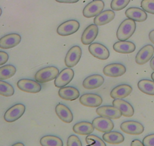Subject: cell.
I'll use <instances>...</instances> for the list:
<instances>
[{
  "label": "cell",
  "mask_w": 154,
  "mask_h": 146,
  "mask_svg": "<svg viewBox=\"0 0 154 146\" xmlns=\"http://www.w3.org/2000/svg\"><path fill=\"white\" fill-rule=\"evenodd\" d=\"M136 30V23L131 19H125L119 25L116 36L119 41H126L134 34Z\"/></svg>",
  "instance_id": "1"
},
{
  "label": "cell",
  "mask_w": 154,
  "mask_h": 146,
  "mask_svg": "<svg viewBox=\"0 0 154 146\" xmlns=\"http://www.w3.org/2000/svg\"><path fill=\"white\" fill-rule=\"evenodd\" d=\"M59 74V70L56 67L50 66L40 69L35 73V80L39 83H45L55 80Z\"/></svg>",
  "instance_id": "2"
},
{
  "label": "cell",
  "mask_w": 154,
  "mask_h": 146,
  "mask_svg": "<svg viewBox=\"0 0 154 146\" xmlns=\"http://www.w3.org/2000/svg\"><path fill=\"white\" fill-rule=\"evenodd\" d=\"M104 8V2L102 0H93L84 8L82 14L85 17L91 18L96 17L97 14L102 12Z\"/></svg>",
  "instance_id": "3"
},
{
  "label": "cell",
  "mask_w": 154,
  "mask_h": 146,
  "mask_svg": "<svg viewBox=\"0 0 154 146\" xmlns=\"http://www.w3.org/2000/svg\"><path fill=\"white\" fill-rule=\"evenodd\" d=\"M79 27L80 24L78 21L69 20L59 25L57 28V33L58 35L62 36H67L77 32L79 30Z\"/></svg>",
  "instance_id": "4"
},
{
  "label": "cell",
  "mask_w": 154,
  "mask_h": 146,
  "mask_svg": "<svg viewBox=\"0 0 154 146\" xmlns=\"http://www.w3.org/2000/svg\"><path fill=\"white\" fill-rule=\"evenodd\" d=\"M82 49L79 46H72L65 56V65L69 68L75 67L79 63L82 56Z\"/></svg>",
  "instance_id": "5"
},
{
  "label": "cell",
  "mask_w": 154,
  "mask_h": 146,
  "mask_svg": "<svg viewBox=\"0 0 154 146\" xmlns=\"http://www.w3.org/2000/svg\"><path fill=\"white\" fill-rule=\"evenodd\" d=\"M25 110H26V108H25L24 105L16 104L7 110L4 115V119L8 123H12V122L16 121L23 116L25 112Z\"/></svg>",
  "instance_id": "6"
},
{
  "label": "cell",
  "mask_w": 154,
  "mask_h": 146,
  "mask_svg": "<svg viewBox=\"0 0 154 146\" xmlns=\"http://www.w3.org/2000/svg\"><path fill=\"white\" fill-rule=\"evenodd\" d=\"M17 86L19 89L28 93H38L42 90V86L35 80L21 79L18 80Z\"/></svg>",
  "instance_id": "7"
},
{
  "label": "cell",
  "mask_w": 154,
  "mask_h": 146,
  "mask_svg": "<svg viewBox=\"0 0 154 146\" xmlns=\"http://www.w3.org/2000/svg\"><path fill=\"white\" fill-rule=\"evenodd\" d=\"M121 130L129 135H140L144 131V127L140 123L134 120H128L121 123Z\"/></svg>",
  "instance_id": "8"
},
{
  "label": "cell",
  "mask_w": 154,
  "mask_h": 146,
  "mask_svg": "<svg viewBox=\"0 0 154 146\" xmlns=\"http://www.w3.org/2000/svg\"><path fill=\"white\" fill-rule=\"evenodd\" d=\"M88 51L91 56L100 60H106L109 57L108 49L100 43H94L90 44Z\"/></svg>",
  "instance_id": "9"
},
{
  "label": "cell",
  "mask_w": 154,
  "mask_h": 146,
  "mask_svg": "<svg viewBox=\"0 0 154 146\" xmlns=\"http://www.w3.org/2000/svg\"><path fill=\"white\" fill-rule=\"evenodd\" d=\"M154 54V47L152 45H146L139 50L135 57V62L139 65L147 63Z\"/></svg>",
  "instance_id": "10"
},
{
  "label": "cell",
  "mask_w": 154,
  "mask_h": 146,
  "mask_svg": "<svg viewBox=\"0 0 154 146\" xmlns=\"http://www.w3.org/2000/svg\"><path fill=\"white\" fill-rule=\"evenodd\" d=\"M96 113L100 117H106V118L111 119V120L112 119L116 120V119H119L122 117L120 111L115 108L113 105L112 106H110V105L99 106L96 110Z\"/></svg>",
  "instance_id": "11"
},
{
  "label": "cell",
  "mask_w": 154,
  "mask_h": 146,
  "mask_svg": "<svg viewBox=\"0 0 154 146\" xmlns=\"http://www.w3.org/2000/svg\"><path fill=\"white\" fill-rule=\"evenodd\" d=\"M74 71L72 68H65L60 71L54 80V86L57 88H62L69 84L73 79Z\"/></svg>",
  "instance_id": "12"
},
{
  "label": "cell",
  "mask_w": 154,
  "mask_h": 146,
  "mask_svg": "<svg viewBox=\"0 0 154 146\" xmlns=\"http://www.w3.org/2000/svg\"><path fill=\"white\" fill-rule=\"evenodd\" d=\"M92 125L95 129L101 132H110L113 129L114 123L111 119L103 117H96L93 120Z\"/></svg>",
  "instance_id": "13"
},
{
  "label": "cell",
  "mask_w": 154,
  "mask_h": 146,
  "mask_svg": "<svg viewBox=\"0 0 154 146\" xmlns=\"http://www.w3.org/2000/svg\"><path fill=\"white\" fill-rule=\"evenodd\" d=\"M126 72V68L119 63H112L106 65L103 70V73L106 77H119L124 75Z\"/></svg>",
  "instance_id": "14"
},
{
  "label": "cell",
  "mask_w": 154,
  "mask_h": 146,
  "mask_svg": "<svg viewBox=\"0 0 154 146\" xmlns=\"http://www.w3.org/2000/svg\"><path fill=\"white\" fill-rule=\"evenodd\" d=\"M79 102L82 105L89 108H95L99 107L103 102L101 96L97 94L86 93L82 95L79 98Z\"/></svg>",
  "instance_id": "15"
},
{
  "label": "cell",
  "mask_w": 154,
  "mask_h": 146,
  "mask_svg": "<svg viewBox=\"0 0 154 146\" xmlns=\"http://www.w3.org/2000/svg\"><path fill=\"white\" fill-rule=\"evenodd\" d=\"M21 41V36L17 33H10L0 39V48L9 49L17 46Z\"/></svg>",
  "instance_id": "16"
},
{
  "label": "cell",
  "mask_w": 154,
  "mask_h": 146,
  "mask_svg": "<svg viewBox=\"0 0 154 146\" xmlns=\"http://www.w3.org/2000/svg\"><path fill=\"white\" fill-rule=\"evenodd\" d=\"M98 34V27L96 24H90L87 27L84 32L82 33L81 41L82 44L89 45L91 44L97 37Z\"/></svg>",
  "instance_id": "17"
},
{
  "label": "cell",
  "mask_w": 154,
  "mask_h": 146,
  "mask_svg": "<svg viewBox=\"0 0 154 146\" xmlns=\"http://www.w3.org/2000/svg\"><path fill=\"white\" fill-rule=\"evenodd\" d=\"M112 105L120 111L122 116L125 117H131L134 115V108L130 103L123 99H115L112 102Z\"/></svg>",
  "instance_id": "18"
},
{
  "label": "cell",
  "mask_w": 154,
  "mask_h": 146,
  "mask_svg": "<svg viewBox=\"0 0 154 146\" xmlns=\"http://www.w3.org/2000/svg\"><path fill=\"white\" fill-rule=\"evenodd\" d=\"M132 92V87L128 84H121L112 89L110 96L112 99H122L128 96Z\"/></svg>",
  "instance_id": "19"
},
{
  "label": "cell",
  "mask_w": 154,
  "mask_h": 146,
  "mask_svg": "<svg viewBox=\"0 0 154 146\" xmlns=\"http://www.w3.org/2000/svg\"><path fill=\"white\" fill-rule=\"evenodd\" d=\"M79 91L72 86H64L59 89L58 95L60 99L66 101H74L79 97Z\"/></svg>",
  "instance_id": "20"
},
{
  "label": "cell",
  "mask_w": 154,
  "mask_h": 146,
  "mask_svg": "<svg viewBox=\"0 0 154 146\" xmlns=\"http://www.w3.org/2000/svg\"><path fill=\"white\" fill-rule=\"evenodd\" d=\"M104 82V78L99 74H93L86 77L83 80L82 86L86 89H94L102 86Z\"/></svg>",
  "instance_id": "21"
},
{
  "label": "cell",
  "mask_w": 154,
  "mask_h": 146,
  "mask_svg": "<svg viewBox=\"0 0 154 146\" xmlns=\"http://www.w3.org/2000/svg\"><path fill=\"white\" fill-rule=\"evenodd\" d=\"M55 112L60 120L66 123H69L73 120V115L69 108L65 105L59 103L55 107Z\"/></svg>",
  "instance_id": "22"
},
{
  "label": "cell",
  "mask_w": 154,
  "mask_h": 146,
  "mask_svg": "<svg viewBox=\"0 0 154 146\" xmlns=\"http://www.w3.org/2000/svg\"><path fill=\"white\" fill-rule=\"evenodd\" d=\"M125 14L128 18L137 22H143L147 18V14L146 11H144L141 8H136V7L128 8L125 11Z\"/></svg>",
  "instance_id": "23"
},
{
  "label": "cell",
  "mask_w": 154,
  "mask_h": 146,
  "mask_svg": "<svg viewBox=\"0 0 154 146\" xmlns=\"http://www.w3.org/2000/svg\"><path fill=\"white\" fill-rule=\"evenodd\" d=\"M136 46L132 42L119 41L113 45V49L118 53L121 54H130L134 52Z\"/></svg>",
  "instance_id": "24"
},
{
  "label": "cell",
  "mask_w": 154,
  "mask_h": 146,
  "mask_svg": "<svg viewBox=\"0 0 154 146\" xmlns=\"http://www.w3.org/2000/svg\"><path fill=\"white\" fill-rule=\"evenodd\" d=\"M115 17V12L112 10H106L97 14L94 19V23L97 26H103L112 21Z\"/></svg>",
  "instance_id": "25"
},
{
  "label": "cell",
  "mask_w": 154,
  "mask_h": 146,
  "mask_svg": "<svg viewBox=\"0 0 154 146\" xmlns=\"http://www.w3.org/2000/svg\"><path fill=\"white\" fill-rule=\"evenodd\" d=\"M72 130L75 133L78 134V135H88L94 132V128L92 123L87 121H82L75 123L72 127Z\"/></svg>",
  "instance_id": "26"
},
{
  "label": "cell",
  "mask_w": 154,
  "mask_h": 146,
  "mask_svg": "<svg viewBox=\"0 0 154 146\" xmlns=\"http://www.w3.org/2000/svg\"><path fill=\"white\" fill-rule=\"evenodd\" d=\"M103 141L109 144H118L120 143L123 142L125 140V137L122 133L119 132H105L103 135Z\"/></svg>",
  "instance_id": "27"
},
{
  "label": "cell",
  "mask_w": 154,
  "mask_h": 146,
  "mask_svg": "<svg viewBox=\"0 0 154 146\" xmlns=\"http://www.w3.org/2000/svg\"><path fill=\"white\" fill-rule=\"evenodd\" d=\"M140 92L149 95H154V81L149 80H141L137 83Z\"/></svg>",
  "instance_id": "28"
},
{
  "label": "cell",
  "mask_w": 154,
  "mask_h": 146,
  "mask_svg": "<svg viewBox=\"0 0 154 146\" xmlns=\"http://www.w3.org/2000/svg\"><path fill=\"white\" fill-rule=\"evenodd\" d=\"M42 146H63V143L61 138L55 135H45L40 139Z\"/></svg>",
  "instance_id": "29"
},
{
  "label": "cell",
  "mask_w": 154,
  "mask_h": 146,
  "mask_svg": "<svg viewBox=\"0 0 154 146\" xmlns=\"http://www.w3.org/2000/svg\"><path fill=\"white\" fill-rule=\"evenodd\" d=\"M17 69L11 65H5L0 68V80H5L12 77L16 74Z\"/></svg>",
  "instance_id": "30"
},
{
  "label": "cell",
  "mask_w": 154,
  "mask_h": 146,
  "mask_svg": "<svg viewBox=\"0 0 154 146\" xmlns=\"http://www.w3.org/2000/svg\"><path fill=\"white\" fill-rule=\"evenodd\" d=\"M14 93V87L7 82L0 80V95L5 97L12 96Z\"/></svg>",
  "instance_id": "31"
},
{
  "label": "cell",
  "mask_w": 154,
  "mask_h": 146,
  "mask_svg": "<svg viewBox=\"0 0 154 146\" xmlns=\"http://www.w3.org/2000/svg\"><path fill=\"white\" fill-rule=\"evenodd\" d=\"M85 141L88 144V146H106L104 141L95 135H91V134L88 135L85 138Z\"/></svg>",
  "instance_id": "32"
},
{
  "label": "cell",
  "mask_w": 154,
  "mask_h": 146,
  "mask_svg": "<svg viewBox=\"0 0 154 146\" xmlns=\"http://www.w3.org/2000/svg\"><path fill=\"white\" fill-rule=\"evenodd\" d=\"M131 0H112L110 7L112 11H120L125 8Z\"/></svg>",
  "instance_id": "33"
},
{
  "label": "cell",
  "mask_w": 154,
  "mask_h": 146,
  "mask_svg": "<svg viewBox=\"0 0 154 146\" xmlns=\"http://www.w3.org/2000/svg\"><path fill=\"white\" fill-rule=\"evenodd\" d=\"M140 5L143 11L154 14V0H142Z\"/></svg>",
  "instance_id": "34"
},
{
  "label": "cell",
  "mask_w": 154,
  "mask_h": 146,
  "mask_svg": "<svg viewBox=\"0 0 154 146\" xmlns=\"http://www.w3.org/2000/svg\"><path fill=\"white\" fill-rule=\"evenodd\" d=\"M66 146H82V144L79 137L75 135H71L68 138Z\"/></svg>",
  "instance_id": "35"
},
{
  "label": "cell",
  "mask_w": 154,
  "mask_h": 146,
  "mask_svg": "<svg viewBox=\"0 0 154 146\" xmlns=\"http://www.w3.org/2000/svg\"><path fill=\"white\" fill-rule=\"evenodd\" d=\"M142 142L144 146H154V134L145 136Z\"/></svg>",
  "instance_id": "36"
},
{
  "label": "cell",
  "mask_w": 154,
  "mask_h": 146,
  "mask_svg": "<svg viewBox=\"0 0 154 146\" xmlns=\"http://www.w3.org/2000/svg\"><path fill=\"white\" fill-rule=\"evenodd\" d=\"M8 55L6 52L2 51H0V66L2 65H5L8 60Z\"/></svg>",
  "instance_id": "37"
},
{
  "label": "cell",
  "mask_w": 154,
  "mask_h": 146,
  "mask_svg": "<svg viewBox=\"0 0 154 146\" xmlns=\"http://www.w3.org/2000/svg\"><path fill=\"white\" fill-rule=\"evenodd\" d=\"M55 1L57 2H60V3L72 4V3H76L77 2H79V0H55Z\"/></svg>",
  "instance_id": "38"
},
{
  "label": "cell",
  "mask_w": 154,
  "mask_h": 146,
  "mask_svg": "<svg viewBox=\"0 0 154 146\" xmlns=\"http://www.w3.org/2000/svg\"><path fill=\"white\" fill-rule=\"evenodd\" d=\"M131 146H144L143 142L140 141L139 139H134L131 141Z\"/></svg>",
  "instance_id": "39"
},
{
  "label": "cell",
  "mask_w": 154,
  "mask_h": 146,
  "mask_svg": "<svg viewBox=\"0 0 154 146\" xmlns=\"http://www.w3.org/2000/svg\"><path fill=\"white\" fill-rule=\"evenodd\" d=\"M149 40H150L151 43H152V44H154V30L151 31V32H149Z\"/></svg>",
  "instance_id": "40"
},
{
  "label": "cell",
  "mask_w": 154,
  "mask_h": 146,
  "mask_svg": "<svg viewBox=\"0 0 154 146\" xmlns=\"http://www.w3.org/2000/svg\"><path fill=\"white\" fill-rule=\"evenodd\" d=\"M150 68H152V71H154V56L150 60Z\"/></svg>",
  "instance_id": "41"
},
{
  "label": "cell",
  "mask_w": 154,
  "mask_h": 146,
  "mask_svg": "<svg viewBox=\"0 0 154 146\" xmlns=\"http://www.w3.org/2000/svg\"><path fill=\"white\" fill-rule=\"evenodd\" d=\"M11 146H24V144H23L22 142H17Z\"/></svg>",
  "instance_id": "42"
},
{
  "label": "cell",
  "mask_w": 154,
  "mask_h": 146,
  "mask_svg": "<svg viewBox=\"0 0 154 146\" xmlns=\"http://www.w3.org/2000/svg\"><path fill=\"white\" fill-rule=\"evenodd\" d=\"M151 78H152V80L154 81V72L151 74Z\"/></svg>",
  "instance_id": "43"
},
{
  "label": "cell",
  "mask_w": 154,
  "mask_h": 146,
  "mask_svg": "<svg viewBox=\"0 0 154 146\" xmlns=\"http://www.w3.org/2000/svg\"><path fill=\"white\" fill-rule=\"evenodd\" d=\"M1 14H2V9L0 8V16H1Z\"/></svg>",
  "instance_id": "44"
}]
</instances>
